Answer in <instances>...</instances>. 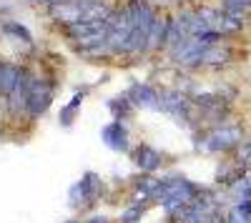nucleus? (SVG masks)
<instances>
[{"label": "nucleus", "mask_w": 251, "mask_h": 223, "mask_svg": "<svg viewBox=\"0 0 251 223\" xmlns=\"http://www.w3.org/2000/svg\"><path fill=\"white\" fill-rule=\"evenodd\" d=\"M199 196H201V188L186 178H158L156 191H153V201H158L169 216H174L178 208L188 203H194Z\"/></svg>", "instance_id": "obj_1"}, {"label": "nucleus", "mask_w": 251, "mask_h": 223, "mask_svg": "<svg viewBox=\"0 0 251 223\" xmlns=\"http://www.w3.org/2000/svg\"><path fill=\"white\" fill-rule=\"evenodd\" d=\"M128 15H131V35H128V43H126V53L136 55V53H143V48H146L149 30L156 18V8L149 0H131Z\"/></svg>", "instance_id": "obj_2"}, {"label": "nucleus", "mask_w": 251, "mask_h": 223, "mask_svg": "<svg viewBox=\"0 0 251 223\" xmlns=\"http://www.w3.org/2000/svg\"><path fill=\"white\" fill-rule=\"evenodd\" d=\"M128 35H131V15H128V5H123V8H116L108 18V40H106V45H108L111 55L126 53Z\"/></svg>", "instance_id": "obj_3"}, {"label": "nucleus", "mask_w": 251, "mask_h": 223, "mask_svg": "<svg viewBox=\"0 0 251 223\" xmlns=\"http://www.w3.org/2000/svg\"><path fill=\"white\" fill-rule=\"evenodd\" d=\"M100 191H103L100 176L93 173V171H88V173H83V178L71 188L68 201H71L73 208H88V206H93L96 201H98Z\"/></svg>", "instance_id": "obj_4"}, {"label": "nucleus", "mask_w": 251, "mask_h": 223, "mask_svg": "<svg viewBox=\"0 0 251 223\" xmlns=\"http://www.w3.org/2000/svg\"><path fill=\"white\" fill-rule=\"evenodd\" d=\"M53 95H55L53 80H48V78H33L30 98H28V115H30V118H40V115L50 108Z\"/></svg>", "instance_id": "obj_5"}, {"label": "nucleus", "mask_w": 251, "mask_h": 223, "mask_svg": "<svg viewBox=\"0 0 251 223\" xmlns=\"http://www.w3.org/2000/svg\"><path fill=\"white\" fill-rule=\"evenodd\" d=\"M161 111H166L176 123L183 126H188L191 120V103L181 95V90H161Z\"/></svg>", "instance_id": "obj_6"}, {"label": "nucleus", "mask_w": 251, "mask_h": 223, "mask_svg": "<svg viewBox=\"0 0 251 223\" xmlns=\"http://www.w3.org/2000/svg\"><path fill=\"white\" fill-rule=\"evenodd\" d=\"M33 73L30 70H23V75H20L18 86L13 88V93L8 95V111L10 115H20V113H28V98H30V86H33Z\"/></svg>", "instance_id": "obj_7"}, {"label": "nucleus", "mask_w": 251, "mask_h": 223, "mask_svg": "<svg viewBox=\"0 0 251 223\" xmlns=\"http://www.w3.org/2000/svg\"><path fill=\"white\" fill-rule=\"evenodd\" d=\"M100 138L111 151H128L131 148V135H128V128L123 126V120H111L100 128Z\"/></svg>", "instance_id": "obj_8"}, {"label": "nucleus", "mask_w": 251, "mask_h": 223, "mask_svg": "<svg viewBox=\"0 0 251 223\" xmlns=\"http://www.w3.org/2000/svg\"><path fill=\"white\" fill-rule=\"evenodd\" d=\"M169 28H171V18L169 15H161L156 13L153 18V25L149 30V40H146V48L143 53H156L161 48H166V38H169Z\"/></svg>", "instance_id": "obj_9"}, {"label": "nucleus", "mask_w": 251, "mask_h": 223, "mask_svg": "<svg viewBox=\"0 0 251 223\" xmlns=\"http://www.w3.org/2000/svg\"><path fill=\"white\" fill-rule=\"evenodd\" d=\"M239 140H241L239 128L224 126V128H216L214 133L206 135V151H228V148H234Z\"/></svg>", "instance_id": "obj_10"}, {"label": "nucleus", "mask_w": 251, "mask_h": 223, "mask_svg": "<svg viewBox=\"0 0 251 223\" xmlns=\"http://www.w3.org/2000/svg\"><path fill=\"white\" fill-rule=\"evenodd\" d=\"M131 158H133V163H136L143 173H153V171L163 163V153H161V151H156V148H153V146H149V143L136 146V148H133V153H131Z\"/></svg>", "instance_id": "obj_11"}, {"label": "nucleus", "mask_w": 251, "mask_h": 223, "mask_svg": "<svg viewBox=\"0 0 251 223\" xmlns=\"http://www.w3.org/2000/svg\"><path fill=\"white\" fill-rule=\"evenodd\" d=\"M131 100H133V106L138 108H153V111H161V93L151 86H146V83H136L131 90H128Z\"/></svg>", "instance_id": "obj_12"}, {"label": "nucleus", "mask_w": 251, "mask_h": 223, "mask_svg": "<svg viewBox=\"0 0 251 223\" xmlns=\"http://www.w3.org/2000/svg\"><path fill=\"white\" fill-rule=\"evenodd\" d=\"M20 75H23V68H18L13 63H0V95H10L13 88L18 86Z\"/></svg>", "instance_id": "obj_13"}, {"label": "nucleus", "mask_w": 251, "mask_h": 223, "mask_svg": "<svg viewBox=\"0 0 251 223\" xmlns=\"http://www.w3.org/2000/svg\"><path fill=\"white\" fill-rule=\"evenodd\" d=\"M80 10H83V5H78V3L50 5V15L63 25H71V23H75V20H80Z\"/></svg>", "instance_id": "obj_14"}, {"label": "nucleus", "mask_w": 251, "mask_h": 223, "mask_svg": "<svg viewBox=\"0 0 251 223\" xmlns=\"http://www.w3.org/2000/svg\"><path fill=\"white\" fill-rule=\"evenodd\" d=\"M108 111L113 113L116 120H126V118L133 113V100H131V95H118V98L108 100Z\"/></svg>", "instance_id": "obj_15"}, {"label": "nucleus", "mask_w": 251, "mask_h": 223, "mask_svg": "<svg viewBox=\"0 0 251 223\" xmlns=\"http://www.w3.org/2000/svg\"><path fill=\"white\" fill-rule=\"evenodd\" d=\"M83 98H86V90H78V93L71 98V103H68V106H63V111H60V123H63V128H71V126H73L75 111L80 108Z\"/></svg>", "instance_id": "obj_16"}, {"label": "nucleus", "mask_w": 251, "mask_h": 223, "mask_svg": "<svg viewBox=\"0 0 251 223\" xmlns=\"http://www.w3.org/2000/svg\"><path fill=\"white\" fill-rule=\"evenodd\" d=\"M3 33H8V35H15L18 40H23V43H33V35H30V30L25 28V25H20V23H15V20H5L3 23Z\"/></svg>", "instance_id": "obj_17"}, {"label": "nucleus", "mask_w": 251, "mask_h": 223, "mask_svg": "<svg viewBox=\"0 0 251 223\" xmlns=\"http://www.w3.org/2000/svg\"><path fill=\"white\" fill-rule=\"evenodd\" d=\"M228 223H251V201L249 198L231 208V213H228Z\"/></svg>", "instance_id": "obj_18"}, {"label": "nucleus", "mask_w": 251, "mask_h": 223, "mask_svg": "<svg viewBox=\"0 0 251 223\" xmlns=\"http://www.w3.org/2000/svg\"><path fill=\"white\" fill-rule=\"evenodd\" d=\"M239 158L244 160V163H251V140L246 146H241V153H239Z\"/></svg>", "instance_id": "obj_19"}, {"label": "nucleus", "mask_w": 251, "mask_h": 223, "mask_svg": "<svg viewBox=\"0 0 251 223\" xmlns=\"http://www.w3.org/2000/svg\"><path fill=\"white\" fill-rule=\"evenodd\" d=\"M86 223H111V221H108L106 216H91V218H88Z\"/></svg>", "instance_id": "obj_20"}, {"label": "nucleus", "mask_w": 251, "mask_h": 223, "mask_svg": "<svg viewBox=\"0 0 251 223\" xmlns=\"http://www.w3.org/2000/svg\"><path fill=\"white\" fill-rule=\"evenodd\" d=\"M63 223H80V221H75V218H71V221H63Z\"/></svg>", "instance_id": "obj_21"}]
</instances>
